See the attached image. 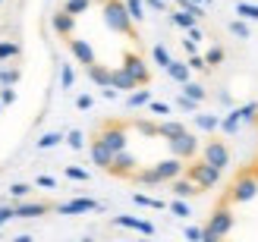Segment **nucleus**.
<instances>
[{"instance_id":"1","label":"nucleus","mask_w":258,"mask_h":242,"mask_svg":"<svg viewBox=\"0 0 258 242\" xmlns=\"http://www.w3.org/2000/svg\"><path fill=\"white\" fill-rule=\"evenodd\" d=\"M255 132H258V107H255ZM258 223V148L255 154L239 164L236 173L230 176L224 192L217 195L214 208L208 214V226L202 230L205 239H224L239 230V223Z\"/></svg>"},{"instance_id":"2","label":"nucleus","mask_w":258,"mask_h":242,"mask_svg":"<svg viewBox=\"0 0 258 242\" xmlns=\"http://www.w3.org/2000/svg\"><path fill=\"white\" fill-rule=\"evenodd\" d=\"M88 4H92V0H67V13H73V16H79V13H85L88 10Z\"/></svg>"},{"instance_id":"3","label":"nucleus","mask_w":258,"mask_h":242,"mask_svg":"<svg viewBox=\"0 0 258 242\" xmlns=\"http://www.w3.org/2000/svg\"><path fill=\"white\" fill-rule=\"evenodd\" d=\"M145 101H148V92H136L129 98V107H139V104H145Z\"/></svg>"},{"instance_id":"4","label":"nucleus","mask_w":258,"mask_h":242,"mask_svg":"<svg viewBox=\"0 0 258 242\" xmlns=\"http://www.w3.org/2000/svg\"><path fill=\"white\" fill-rule=\"evenodd\" d=\"M16 44H0V57H13V54H16Z\"/></svg>"},{"instance_id":"5","label":"nucleus","mask_w":258,"mask_h":242,"mask_svg":"<svg viewBox=\"0 0 258 242\" xmlns=\"http://www.w3.org/2000/svg\"><path fill=\"white\" fill-rule=\"evenodd\" d=\"M60 142V135H44L41 138V148H50V145H57Z\"/></svg>"},{"instance_id":"6","label":"nucleus","mask_w":258,"mask_h":242,"mask_svg":"<svg viewBox=\"0 0 258 242\" xmlns=\"http://www.w3.org/2000/svg\"><path fill=\"white\" fill-rule=\"evenodd\" d=\"M63 85H73V69L63 66Z\"/></svg>"},{"instance_id":"7","label":"nucleus","mask_w":258,"mask_h":242,"mask_svg":"<svg viewBox=\"0 0 258 242\" xmlns=\"http://www.w3.org/2000/svg\"><path fill=\"white\" fill-rule=\"evenodd\" d=\"M70 142H73V148H82V132H73Z\"/></svg>"}]
</instances>
